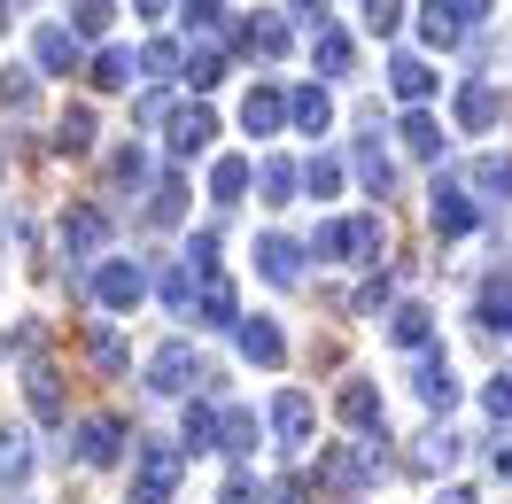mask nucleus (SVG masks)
Masks as SVG:
<instances>
[{"instance_id":"423d86ee","label":"nucleus","mask_w":512,"mask_h":504,"mask_svg":"<svg viewBox=\"0 0 512 504\" xmlns=\"http://www.w3.org/2000/svg\"><path fill=\"white\" fill-rule=\"evenodd\" d=\"M241 125H249V132H280V125H288V94H272V86H256V94L241 101Z\"/></svg>"},{"instance_id":"6ab92c4d","label":"nucleus","mask_w":512,"mask_h":504,"mask_svg":"<svg viewBox=\"0 0 512 504\" xmlns=\"http://www.w3.org/2000/svg\"><path fill=\"white\" fill-rule=\"evenodd\" d=\"M357 179H365V187H373V194H388V179H396V163H388L381 148L365 140V148H357Z\"/></svg>"},{"instance_id":"f3484780","label":"nucleus","mask_w":512,"mask_h":504,"mask_svg":"<svg viewBox=\"0 0 512 504\" xmlns=\"http://www.w3.org/2000/svg\"><path fill=\"white\" fill-rule=\"evenodd\" d=\"M0 109H16V117H24V109H39V86L24 78V70H0Z\"/></svg>"},{"instance_id":"39448f33","label":"nucleus","mask_w":512,"mask_h":504,"mask_svg":"<svg viewBox=\"0 0 512 504\" xmlns=\"http://www.w3.org/2000/svg\"><path fill=\"white\" fill-rule=\"evenodd\" d=\"M241 47L264 55V63H280V55H288V24H280V16H249V24H241Z\"/></svg>"},{"instance_id":"2eb2a0df","label":"nucleus","mask_w":512,"mask_h":504,"mask_svg":"<svg viewBox=\"0 0 512 504\" xmlns=\"http://www.w3.org/2000/svg\"><path fill=\"white\" fill-rule=\"evenodd\" d=\"M187 373H194L187 342H171V349H163V357H156V388H163V396H171V388H187Z\"/></svg>"},{"instance_id":"f8f14e48","label":"nucleus","mask_w":512,"mask_h":504,"mask_svg":"<svg viewBox=\"0 0 512 504\" xmlns=\"http://www.w3.org/2000/svg\"><path fill=\"white\" fill-rule=\"evenodd\" d=\"M474 187H481V202H505V194H512V156H481L474 163Z\"/></svg>"},{"instance_id":"ddd939ff","label":"nucleus","mask_w":512,"mask_h":504,"mask_svg":"<svg viewBox=\"0 0 512 504\" xmlns=\"http://www.w3.org/2000/svg\"><path fill=\"white\" fill-rule=\"evenodd\" d=\"M55 148H63V156H86V148H94V109H70L63 125H55Z\"/></svg>"},{"instance_id":"6e6552de","label":"nucleus","mask_w":512,"mask_h":504,"mask_svg":"<svg viewBox=\"0 0 512 504\" xmlns=\"http://www.w3.org/2000/svg\"><path fill=\"white\" fill-rule=\"evenodd\" d=\"M101 303L109 311H125V303H140V264H101Z\"/></svg>"},{"instance_id":"f257e3e1","label":"nucleus","mask_w":512,"mask_h":504,"mask_svg":"<svg viewBox=\"0 0 512 504\" xmlns=\"http://www.w3.org/2000/svg\"><path fill=\"white\" fill-rule=\"evenodd\" d=\"M381 249V218H342L319 233V256H350V264H365V256Z\"/></svg>"},{"instance_id":"c9c22d12","label":"nucleus","mask_w":512,"mask_h":504,"mask_svg":"<svg viewBox=\"0 0 512 504\" xmlns=\"http://www.w3.org/2000/svg\"><path fill=\"white\" fill-rule=\"evenodd\" d=\"M187 24H194V32H218V24H225L218 0H187Z\"/></svg>"},{"instance_id":"5701e85b","label":"nucleus","mask_w":512,"mask_h":504,"mask_svg":"<svg viewBox=\"0 0 512 504\" xmlns=\"http://www.w3.org/2000/svg\"><path fill=\"white\" fill-rule=\"evenodd\" d=\"M210 187H218V202H241V187H249V163H241V156H225L218 171H210Z\"/></svg>"},{"instance_id":"4468645a","label":"nucleus","mask_w":512,"mask_h":504,"mask_svg":"<svg viewBox=\"0 0 512 504\" xmlns=\"http://www.w3.org/2000/svg\"><path fill=\"white\" fill-rule=\"evenodd\" d=\"M311 55H319V70H326V78H342V70H350V32L319 24V47H311Z\"/></svg>"},{"instance_id":"4c0bfd02","label":"nucleus","mask_w":512,"mask_h":504,"mask_svg":"<svg viewBox=\"0 0 512 504\" xmlns=\"http://www.w3.org/2000/svg\"><path fill=\"white\" fill-rule=\"evenodd\" d=\"M450 16H458V24H481V16H489V0H443Z\"/></svg>"},{"instance_id":"a878e982","label":"nucleus","mask_w":512,"mask_h":504,"mask_svg":"<svg viewBox=\"0 0 512 504\" xmlns=\"http://www.w3.org/2000/svg\"><path fill=\"white\" fill-rule=\"evenodd\" d=\"M419 396H427V404H450V365H443V357L419 365Z\"/></svg>"},{"instance_id":"393cba45","label":"nucleus","mask_w":512,"mask_h":504,"mask_svg":"<svg viewBox=\"0 0 512 504\" xmlns=\"http://www.w3.org/2000/svg\"><path fill=\"white\" fill-rule=\"evenodd\" d=\"M241 349H249V357H264V365H280V334H272L264 318H256V326H241Z\"/></svg>"},{"instance_id":"e433bc0d","label":"nucleus","mask_w":512,"mask_h":504,"mask_svg":"<svg viewBox=\"0 0 512 504\" xmlns=\"http://www.w3.org/2000/svg\"><path fill=\"white\" fill-rule=\"evenodd\" d=\"M311 187H319V194H334V187H342V163H334V156H319V163H311Z\"/></svg>"},{"instance_id":"473e14b6","label":"nucleus","mask_w":512,"mask_h":504,"mask_svg":"<svg viewBox=\"0 0 512 504\" xmlns=\"http://www.w3.org/2000/svg\"><path fill=\"white\" fill-rule=\"evenodd\" d=\"M70 24H78V32H101V24H109V0H70Z\"/></svg>"},{"instance_id":"cd10ccee","label":"nucleus","mask_w":512,"mask_h":504,"mask_svg":"<svg viewBox=\"0 0 512 504\" xmlns=\"http://www.w3.org/2000/svg\"><path fill=\"white\" fill-rule=\"evenodd\" d=\"M264 202H295V163H264Z\"/></svg>"},{"instance_id":"c85d7f7f","label":"nucleus","mask_w":512,"mask_h":504,"mask_svg":"<svg viewBox=\"0 0 512 504\" xmlns=\"http://www.w3.org/2000/svg\"><path fill=\"white\" fill-rule=\"evenodd\" d=\"M373 388H365V380H357V388H342V419H357V427H373Z\"/></svg>"},{"instance_id":"58836bf2","label":"nucleus","mask_w":512,"mask_h":504,"mask_svg":"<svg viewBox=\"0 0 512 504\" xmlns=\"http://www.w3.org/2000/svg\"><path fill=\"white\" fill-rule=\"evenodd\" d=\"M489 411H512V373L497 380V388H489Z\"/></svg>"},{"instance_id":"0eeeda50","label":"nucleus","mask_w":512,"mask_h":504,"mask_svg":"<svg viewBox=\"0 0 512 504\" xmlns=\"http://www.w3.org/2000/svg\"><path fill=\"white\" fill-rule=\"evenodd\" d=\"M458 125H466V132L497 125V86H481V78H474V86H458Z\"/></svg>"},{"instance_id":"9b49d317","label":"nucleus","mask_w":512,"mask_h":504,"mask_svg":"<svg viewBox=\"0 0 512 504\" xmlns=\"http://www.w3.org/2000/svg\"><path fill=\"white\" fill-rule=\"evenodd\" d=\"M435 225H443V233H466V225H474V202L450 187V179H435Z\"/></svg>"},{"instance_id":"dca6fc26","label":"nucleus","mask_w":512,"mask_h":504,"mask_svg":"<svg viewBox=\"0 0 512 504\" xmlns=\"http://www.w3.org/2000/svg\"><path fill=\"white\" fill-rule=\"evenodd\" d=\"M288 117H295L303 132H326V117H334V109H326V94H319V86H303V94L288 101Z\"/></svg>"},{"instance_id":"72a5a7b5","label":"nucleus","mask_w":512,"mask_h":504,"mask_svg":"<svg viewBox=\"0 0 512 504\" xmlns=\"http://www.w3.org/2000/svg\"><path fill=\"white\" fill-rule=\"evenodd\" d=\"M32 466V450H24V435H0V473H8V481H16V473Z\"/></svg>"},{"instance_id":"79ce46f5","label":"nucleus","mask_w":512,"mask_h":504,"mask_svg":"<svg viewBox=\"0 0 512 504\" xmlns=\"http://www.w3.org/2000/svg\"><path fill=\"white\" fill-rule=\"evenodd\" d=\"M0 24H8V0H0Z\"/></svg>"},{"instance_id":"a19ab883","label":"nucleus","mask_w":512,"mask_h":504,"mask_svg":"<svg viewBox=\"0 0 512 504\" xmlns=\"http://www.w3.org/2000/svg\"><path fill=\"white\" fill-rule=\"evenodd\" d=\"M132 8H140V16H156V8H163V0H132Z\"/></svg>"},{"instance_id":"1a4fd4ad","label":"nucleus","mask_w":512,"mask_h":504,"mask_svg":"<svg viewBox=\"0 0 512 504\" xmlns=\"http://www.w3.org/2000/svg\"><path fill=\"white\" fill-rule=\"evenodd\" d=\"M388 86H396L404 101H427L435 94V70L419 63V55H396V63H388Z\"/></svg>"},{"instance_id":"7ed1b4c3","label":"nucleus","mask_w":512,"mask_h":504,"mask_svg":"<svg viewBox=\"0 0 512 504\" xmlns=\"http://www.w3.org/2000/svg\"><path fill=\"white\" fill-rule=\"evenodd\" d=\"M210 140H218V117H210V109H179V117H171V148H179V156H202Z\"/></svg>"},{"instance_id":"bb28decb","label":"nucleus","mask_w":512,"mask_h":504,"mask_svg":"<svg viewBox=\"0 0 512 504\" xmlns=\"http://www.w3.org/2000/svg\"><path fill=\"white\" fill-rule=\"evenodd\" d=\"M272 419H280V435H303V427H311V396H280Z\"/></svg>"},{"instance_id":"ea45409f","label":"nucleus","mask_w":512,"mask_h":504,"mask_svg":"<svg viewBox=\"0 0 512 504\" xmlns=\"http://www.w3.org/2000/svg\"><path fill=\"white\" fill-rule=\"evenodd\" d=\"M295 16H311V24H326V0H288Z\"/></svg>"},{"instance_id":"20e7f679","label":"nucleus","mask_w":512,"mask_h":504,"mask_svg":"<svg viewBox=\"0 0 512 504\" xmlns=\"http://www.w3.org/2000/svg\"><path fill=\"white\" fill-rule=\"evenodd\" d=\"M32 55H39V70H55V78L78 70V39H70V24H47V32L32 39Z\"/></svg>"},{"instance_id":"2f4dec72","label":"nucleus","mask_w":512,"mask_h":504,"mask_svg":"<svg viewBox=\"0 0 512 504\" xmlns=\"http://www.w3.org/2000/svg\"><path fill=\"white\" fill-rule=\"evenodd\" d=\"M171 70H179V47H148V55H140V78H171Z\"/></svg>"},{"instance_id":"f03ea898","label":"nucleus","mask_w":512,"mask_h":504,"mask_svg":"<svg viewBox=\"0 0 512 504\" xmlns=\"http://www.w3.org/2000/svg\"><path fill=\"white\" fill-rule=\"evenodd\" d=\"M171 481H179V450H148V458H140L132 504H171Z\"/></svg>"},{"instance_id":"412c9836","label":"nucleus","mask_w":512,"mask_h":504,"mask_svg":"<svg viewBox=\"0 0 512 504\" xmlns=\"http://www.w3.org/2000/svg\"><path fill=\"white\" fill-rule=\"evenodd\" d=\"M256 256H264V280H280V287L295 280V241H280V233H272V241H264Z\"/></svg>"},{"instance_id":"7c9ffc66","label":"nucleus","mask_w":512,"mask_h":504,"mask_svg":"<svg viewBox=\"0 0 512 504\" xmlns=\"http://www.w3.org/2000/svg\"><path fill=\"white\" fill-rule=\"evenodd\" d=\"M388 334H396L404 349H412V342H427V311H396V318H388Z\"/></svg>"},{"instance_id":"a211bd4d","label":"nucleus","mask_w":512,"mask_h":504,"mask_svg":"<svg viewBox=\"0 0 512 504\" xmlns=\"http://www.w3.org/2000/svg\"><path fill=\"white\" fill-rule=\"evenodd\" d=\"M419 32L435 39V47H458V32H466V24H458V16H450L443 0H427V16H419Z\"/></svg>"},{"instance_id":"9d476101","label":"nucleus","mask_w":512,"mask_h":504,"mask_svg":"<svg viewBox=\"0 0 512 504\" xmlns=\"http://www.w3.org/2000/svg\"><path fill=\"white\" fill-rule=\"evenodd\" d=\"M101 233H109V218H101V210H70V218H63V249L94 256V249H101Z\"/></svg>"},{"instance_id":"4be33fe9","label":"nucleus","mask_w":512,"mask_h":504,"mask_svg":"<svg viewBox=\"0 0 512 504\" xmlns=\"http://www.w3.org/2000/svg\"><path fill=\"white\" fill-rule=\"evenodd\" d=\"M132 78H140V63H132L125 47H109V55L94 63V86H132Z\"/></svg>"},{"instance_id":"b1692460","label":"nucleus","mask_w":512,"mask_h":504,"mask_svg":"<svg viewBox=\"0 0 512 504\" xmlns=\"http://www.w3.org/2000/svg\"><path fill=\"white\" fill-rule=\"evenodd\" d=\"M179 78H194V86H218V78H225V55H218V47H194Z\"/></svg>"},{"instance_id":"c756f323","label":"nucleus","mask_w":512,"mask_h":504,"mask_svg":"<svg viewBox=\"0 0 512 504\" xmlns=\"http://www.w3.org/2000/svg\"><path fill=\"white\" fill-rule=\"evenodd\" d=\"M78 450H86V458H117V427H109V419H94V427H86V442H78Z\"/></svg>"},{"instance_id":"aec40b11","label":"nucleus","mask_w":512,"mask_h":504,"mask_svg":"<svg viewBox=\"0 0 512 504\" xmlns=\"http://www.w3.org/2000/svg\"><path fill=\"white\" fill-rule=\"evenodd\" d=\"M404 148H412V156H435V148H443V125H435V117H404Z\"/></svg>"},{"instance_id":"f704fd0d","label":"nucleus","mask_w":512,"mask_h":504,"mask_svg":"<svg viewBox=\"0 0 512 504\" xmlns=\"http://www.w3.org/2000/svg\"><path fill=\"white\" fill-rule=\"evenodd\" d=\"M365 24H373V32H396V24H404V8H396V0H365Z\"/></svg>"}]
</instances>
